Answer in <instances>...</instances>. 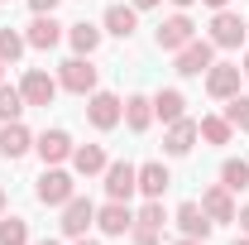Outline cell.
<instances>
[{"label":"cell","mask_w":249,"mask_h":245,"mask_svg":"<svg viewBox=\"0 0 249 245\" xmlns=\"http://www.w3.org/2000/svg\"><path fill=\"white\" fill-rule=\"evenodd\" d=\"M34 192H38V202H43V207H62V202H72V197H77V183H72V173H62L58 163H48Z\"/></svg>","instance_id":"cell-1"},{"label":"cell","mask_w":249,"mask_h":245,"mask_svg":"<svg viewBox=\"0 0 249 245\" xmlns=\"http://www.w3.org/2000/svg\"><path fill=\"white\" fill-rule=\"evenodd\" d=\"M211 62H216V43H211V39H192V43L178 48V72H182V77H201Z\"/></svg>","instance_id":"cell-2"},{"label":"cell","mask_w":249,"mask_h":245,"mask_svg":"<svg viewBox=\"0 0 249 245\" xmlns=\"http://www.w3.org/2000/svg\"><path fill=\"white\" fill-rule=\"evenodd\" d=\"M58 87H67V92H77V96H91L96 92V67L82 58V53L67 58V62H62V72H58Z\"/></svg>","instance_id":"cell-3"},{"label":"cell","mask_w":249,"mask_h":245,"mask_svg":"<svg viewBox=\"0 0 249 245\" xmlns=\"http://www.w3.org/2000/svg\"><path fill=\"white\" fill-rule=\"evenodd\" d=\"M120 116H124V106H120L115 92H91V101H87V121H91L96 130H115Z\"/></svg>","instance_id":"cell-4"},{"label":"cell","mask_w":249,"mask_h":245,"mask_svg":"<svg viewBox=\"0 0 249 245\" xmlns=\"http://www.w3.org/2000/svg\"><path fill=\"white\" fill-rule=\"evenodd\" d=\"M19 92H24V106H53L58 82H53L43 67H29V72H24V82H19Z\"/></svg>","instance_id":"cell-5"},{"label":"cell","mask_w":249,"mask_h":245,"mask_svg":"<svg viewBox=\"0 0 249 245\" xmlns=\"http://www.w3.org/2000/svg\"><path fill=\"white\" fill-rule=\"evenodd\" d=\"M139 187V168L134 163H106V192H110V202H129V192Z\"/></svg>","instance_id":"cell-6"},{"label":"cell","mask_w":249,"mask_h":245,"mask_svg":"<svg viewBox=\"0 0 249 245\" xmlns=\"http://www.w3.org/2000/svg\"><path fill=\"white\" fill-rule=\"evenodd\" d=\"M192 39H196V24H192L187 15H173V20L158 24V48H163V53H178V48L192 43Z\"/></svg>","instance_id":"cell-7"},{"label":"cell","mask_w":249,"mask_h":245,"mask_svg":"<svg viewBox=\"0 0 249 245\" xmlns=\"http://www.w3.org/2000/svg\"><path fill=\"white\" fill-rule=\"evenodd\" d=\"M96 221V207L87 197H72V202H62V236H87V226Z\"/></svg>","instance_id":"cell-8"},{"label":"cell","mask_w":249,"mask_h":245,"mask_svg":"<svg viewBox=\"0 0 249 245\" xmlns=\"http://www.w3.org/2000/svg\"><path fill=\"white\" fill-rule=\"evenodd\" d=\"M206 92L220 96V101H230V96L240 92V67L235 62H211L206 67Z\"/></svg>","instance_id":"cell-9"},{"label":"cell","mask_w":249,"mask_h":245,"mask_svg":"<svg viewBox=\"0 0 249 245\" xmlns=\"http://www.w3.org/2000/svg\"><path fill=\"white\" fill-rule=\"evenodd\" d=\"M34 149H38L43 163H62V159H72L77 144H72V135H67V130H43V135L34 140Z\"/></svg>","instance_id":"cell-10"},{"label":"cell","mask_w":249,"mask_h":245,"mask_svg":"<svg viewBox=\"0 0 249 245\" xmlns=\"http://www.w3.org/2000/svg\"><path fill=\"white\" fill-rule=\"evenodd\" d=\"M245 39V20L235 15V10H216V20H211V43L216 48H235Z\"/></svg>","instance_id":"cell-11"},{"label":"cell","mask_w":249,"mask_h":245,"mask_svg":"<svg viewBox=\"0 0 249 245\" xmlns=\"http://www.w3.org/2000/svg\"><path fill=\"white\" fill-rule=\"evenodd\" d=\"M201 212L211 216V221H235V197H230V187L225 183H216V187H206V192H201Z\"/></svg>","instance_id":"cell-12"},{"label":"cell","mask_w":249,"mask_h":245,"mask_svg":"<svg viewBox=\"0 0 249 245\" xmlns=\"http://www.w3.org/2000/svg\"><path fill=\"white\" fill-rule=\"evenodd\" d=\"M196 140H201V135H196V121H173L168 125V135H163V149L173 154V159H182V154H192V144H196Z\"/></svg>","instance_id":"cell-13"},{"label":"cell","mask_w":249,"mask_h":245,"mask_svg":"<svg viewBox=\"0 0 249 245\" xmlns=\"http://www.w3.org/2000/svg\"><path fill=\"white\" fill-rule=\"evenodd\" d=\"M29 149H34V135L19 121H5V130H0V159H24Z\"/></svg>","instance_id":"cell-14"},{"label":"cell","mask_w":249,"mask_h":245,"mask_svg":"<svg viewBox=\"0 0 249 245\" xmlns=\"http://www.w3.org/2000/svg\"><path fill=\"white\" fill-rule=\"evenodd\" d=\"M178 226H182V236H192V241H206L216 221L201 212V202H182V207H178Z\"/></svg>","instance_id":"cell-15"},{"label":"cell","mask_w":249,"mask_h":245,"mask_svg":"<svg viewBox=\"0 0 249 245\" xmlns=\"http://www.w3.org/2000/svg\"><path fill=\"white\" fill-rule=\"evenodd\" d=\"M24 43H29V48H58V43H62V24L53 20V15H34Z\"/></svg>","instance_id":"cell-16"},{"label":"cell","mask_w":249,"mask_h":245,"mask_svg":"<svg viewBox=\"0 0 249 245\" xmlns=\"http://www.w3.org/2000/svg\"><path fill=\"white\" fill-rule=\"evenodd\" d=\"M154 116H158L163 125L182 121V116H187V96L178 92V87H163V92H154Z\"/></svg>","instance_id":"cell-17"},{"label":"cell","mask_w":249,"mask_h":245,"mask_svg":"<svg viewBox=\"0 0 249 245\" xmlns=\"http://www.w3.org/2000/svg\"><path fill=\"white\" fill-rule=\"evenodd\" d=\"M96 226H101L106 236H124V231L134 226V216H129V207H124V202H106V207L96 212Z\"/></svg>","instance_id":"cell-18"},{"label":"cell","mask_w":249,"mask_h":245,"mask_svg":"<svg viewBox=\"0 0 249 245\" xmlns=\"http://www.w3.org/2000/svg\"><path fill=\"white\" fill-rule=\"evenodd\" d=\"M134 29H139V10H134V5H110V10H106V34L129 39Z\"/></svg>","instance_id":"cell-19"},{"label":"cell","mask_w":249,"mask_h":245,"mask_svg":"<svg viewBox=\"0 0 249 245\" xmlns=\"http://www.w3.org/2000/svg\"><path fill=\"white\" fill-rule=\"evenodd\" d=\"M72 168H77L82 178L106 173V149H101V144H77V149H72Z\"/></svg>","instance_id":"cell-20"},{"label":"cell","mask_w":249,"mask_h":245,"mask_svg":"<svg viewBox=\"0 0 249 245\" xmlns=\"http://www.w3.org/2000/svg\"><path fill=\"white\" fill-rule=\"evenodd\" d=\"M168 183H173V173H168L163 163H139V192H144V197H163Z\"/></svg>","instance_id":"cell-21"},{"label":"cell","mask_w":249,"mask_h":245,"mask_svg":"<svg viewBox=\"0 0 249 245\" xmlns=\"http://www.w3.org/2000/svg\"><path fill=\"white\" fill-rule=\"evenodd\" d=\"M149 121H154V96H129L124 101V125L139 135V130H149Z\"/></svg>","instance_id":"cell-22"},{"label":"cell","mask_w":249,"mask_h":245,"mask_svg":"<svg viewBox=\"0 0 249 245\" xmlns=\"http://www.w3.org/2000/svg\"><path fill=\"white\" fill-rule=\"evenodd\" d=\"M67 43H72V48H77L82 58H91L96 48H101V29H96V24H87V20H82V24H72V29H67Z\"/></svg>","instance_id":"cell-23"},{"label":"cell","mask_w":249,"mask_h":245,"mask_svg":"<svg viewBox=\"0 0 249 245\" xmlns=\"http://www.w3.org/2000/svg\"><path fill=\"white\" fill-rule=\"evenodd\" d=\"M230 130H235V125L225 121V116H206V121H196V135H201L206 144H230Z\"/></svg>","instance_id":"cell-24"},{"label":"cell","mask_w":249,"mask_h":245,"mask_svg":"<svg viewBox=\"0 0 249 245\" xmlns=\"http://www.w3.org/2000/svg\"><path fill=\"white\" fill-rule=\"evenodd\" d=\"M220 183L230 187V192L249 187V163H245V159H225V168H220Z\"/></svg>","instance_id":"cell-25"},{"label":"cell","mask_w":249,"mask_h":245,"mask_svg":"<svg viewBox=\"0 0 249 245\" xmlns=\"http://www.w3.org/2000/svg\"><path fill=\"white\" fill-rule=\"evenodd\" d=\"M19 111H24V92L0 82V121H19Z\"/></svg>","instance_id":"cell-26"},{"label":"cell","mask_w":249,"mask_h":245,"mask_svg":"<svg viewBox=\"0 0 249 245\" xmlns=\"http://www.w3.org/2000/svg\"><path fill=\"white\" fill-rule=\"evenodd\" d=\"M0 245H29V226L19 216H5L0 221Z\"/></svg>","instance_id":"cell-27"},{"label":"cell","mask_w":249,"mask_h":245,"mask_svg":"<svg viewBox=\"0 0 249 245\" xmlns=\"http://www.w3.org/2000/svg\"><path fill=\"white\" fill-rule=\"evenodd\" d=\"M225 121L235 125V130H249V96H230V106H225Z\"/></svg>","instance_id":"cell-28"},{"label":"cell","mask_w":249,"mask_h":245,"mask_svg":"<svg viewBox=\"0 0 249 245\" xmlns=\"http://www.w3.org/2000/svg\"><path fill=\"white\" fill-rule=\"evenodd\" d=\"M19 53H24V34H15L10 24H5V29H0V58H5V62H15Z\"/></svg>","instance_id":"cell-29"},{"label":"cell","mask_w":249,"mask_h":245,"mask_svg":"<svg viewBox=\"0 0 249 245\" xmlns=\"http://www.w3.org/2000/svg\"><path fill=\"white\" fill-rule=\"evenodd\" d=\"M134 221H139V226H154V231H163V221H168V216H163V202H158V197H149V202H144V212L134 216Z\"/></svg>","instance_id":"cell-30"},{"label":"cell","mask_w":249,"mask_h":245,"mask_svg":"<svg viewBox=\"0 0 249 245\" xmlns=\"http://www.w3.org/2000/svg\"><path fill=\"white\" fill-rule=\"evenodd\" d=\"M129 236H134V245H158V241H163V231H154V226H139V221L129 226Z\"/></svg>","instance_id":"cell-31"},{"label":"cell","mask_w":249,"mask_h":245,"mask_svg":"<svg viewBox=\"0 0 249 245\" xmlns=\"http://www.w3.org/2000/svg\"><path fill=\"white\" fill-rule=\"evenodd\" d=\"M34 5V15H53V5H58V0H29Z\"/></svg>","instance_id":"cell-32"},{"label":"cell","mask_w":249,"mask_h":245,"mask_svg":"<svg viewBox=\"0 0 249 245\" xmlns=\"http://www.w3.org/2000/svg\"><path fill=\"white\" fill-rule=\"evenodd\" d=\"M235 221L245 226V236H249V207H240V212H235Z\"/></svg>","instance_id":"cell-33"},{"label":"cell","mask_w":249,"mask_h":245,"mask_svg":"<svg viewBox=\"0 0 249 245\" xmlns=\"http://www.w3.org/2000/svg\"><path fill=\"white\" fill-rule=\"evenodd\" d=\"M158 0H134V10H154Z\"/></svg>","instance_id":"cell-34"},{"label":"cell","mask_w":249,"mask_h":245,"mask_svg":"<svg viewBox=\"0 0 249 245\" xmlns=\"http://www.w3.org/2000/svg\"><path fill=\"white\" fill-rule=\"evenodd\" d=\"M201 5H211V10H225V5H230V0H201Z\"/></svg>","instance_id":"cell-35"},{"label":"cell","mask_w":249,"mask_h":245,"mask_svg":"<svg viewBox=\"0 0 249 245\" xmlns=\"http://www.w3.org/2000/svg\"><path fill=\"white\" fill-rule=\"evenodd\" d=\"M173 245H206V241H192V236H182V241H173Z\"/></svg>","instance_id":"cell-36"},{"label":"cell","mask_w":249,"mask_h":245,"mask_svg":"<svg viewBox=\"0 0 249 245\" xmlns=\"http://www.w3.org/2000/svg\"><path fill=\"white\" fill-rule=\"evenodd\" d=\"M77 245H101V241H87V236H77Z\"/></svg>","instance_id":"cell-37"},{"label":"cell","mask_w":249,"mask_h":245,"mask_svg":"<svg viewBox=\"0 0 249 245\" xmlns=\"http://www.w3.org/2000/svg\"><path fill=\"white\" fill-rule=\"evenodd\" d=\"M173 5H178V10H187V5H192V0H173Z\"/></svg>","instance_id":"cell-38"},{"label":"cell","mask_w":249,"mask_h":245,"mask_svg":"<svg viewBox=\"0 0 249 245\" xmlns=\"http://www.w3.org/2000/svg\"><path fill=\"white\" fill-rule=\"evenodd\" d=\"M240 72H245V77H249V53H245V67H240Z\"/></svg>","instance_id":"cell-39"},{"label":"cell","mask_w":249,"mask_h":245,"mask_svg":"<svg viewBox=\"0 0 249 245\" xmlns=\"http://www.w3.org/2000/svg\"><path fill=\"white\" fill-rule=\"evenodd\" d=\"M0 212H5V192H0Z\"/></svg>","instance_id":"cell-40"},{"label":"cell","mask_w":249,"mask_h":245,"mask_svg":"<svg viewBox=\"0 0 249 245\" xmlns=\"http://www.w3.org/2000/svg\"><path fill=\"white\" fill-rule=\"evenodd\" d=\"M0 77H5V58H0Z\"/></svg>","instance_id":"cell-41"},{"label":"cell","mask_w":249,"mask_h":245,"mask_svg":"<svg viewBox=\"0 0 249 245\" xmlns=\"http://www.w3.org/2000/svg\"><path fill=\"white\" fill-rule=\"evenodd\" d=\"M38 245H58V241H38Z\"/></svg>","instance_id":"cell-42"},{"label":"cell","mask_w":249,"mask_h":245,"mask_svg":"<svg viewBox=\"0 0 249 245\" xmlns=\"http://www.w3.org/2000/svg\"><path fill=\"white\" fill-rule=\"evenodd\" d=\"M235 245H249V236H245V241H235Z\"/></svg>","instance_id":"cell-43"},{"label":"cell","mask_w":249,"mask_h":245,"mask_svg":"<svg viewBox=\"0 0 249 245\" xmlns=\"http://www.w3.org/2000/svg\"><path fill=\"white\" fill-rule=\"evenodd\" d=\"M245 39H249V20H245Z\"/></svg>","instance_id":"cell-44"}]
</instances>
